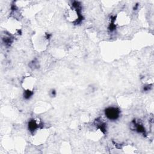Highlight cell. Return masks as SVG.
I'll return each instance as SVG.
<instances>
[{
	"label": "cell",
	"instance_id": "7a4b0ae2",
	"mask_svg": "<svg viewBox=\"0 0 154 154\" xmlns=\"http://www.w3.org/2000/svg\"><path fill=\"white\" fill-rule=\"evenodd\" d=\"M35 84V79L31 76H26L22 81V87L26 91L32 92Z\"/></svg>",
	"mask_w": 154,
	"mask_h": 154
},
{
	"label": "cell",
	"instance_id": "277c9868",
	"mask_svg": "<svg viewBox=\"0 0 154 154\" xmlns=\"http://www.w3.org/2000/svg\"><path fill=\"white\" fill-rule=\"evenodd\" d=\"M79 13L77 9L75 8H71L67 11L66 17L67 19L70 22H74L78 20L79 19Z\"/></svg>",
	"mask_w": 154,
	"mask_h": 154
},
{
	"label": "cell",
	"instance_id": "5b68a950",
	"mask_svg": "<svg viewBox=\"0 0 154 154\" xmlns=\"http://www.w3.org/2000/svg\"><path fill=\"white\" fill-rule=\"evenodd\" d=\"M39 125H40V122L38 120H32L29 122L28 124V128L32 132H34L35 131L38 129Z\"/></svg>",
	"mask_w": 154,
	"mask_h": 154
},
{
	"label": "cell",
	"instance_id": "3957f363",
	"mask_svg": "<svg viewBox=\"0 0 154 154\" xmlns=\"http://www.w3.org/2000/svg\"><path fill=\"white\" fill-rule=\"evenodd\" d=\"M120 111L115 107H109L106 109L105 115L110 120H116L119 117Z\"/></svg>",
	"mask_w": 154,
	"mask_h": 154
},
{
	"label": "cell",
	"instance_id": "6da1fadb",
	"mask_svg": "<svg viewBox=\"0 0 154 154\" xmlns=\"http://www.w3.org/2000/svg\"><path fill=\"white\" fill-rule=\"evenodd\" d=\"M48 136V131L45 129H37L33 132V143L39 145L45 142Z\"/></svg>",
	"mask_w": 154,
	"mask_h": 154
}]
</instances>
